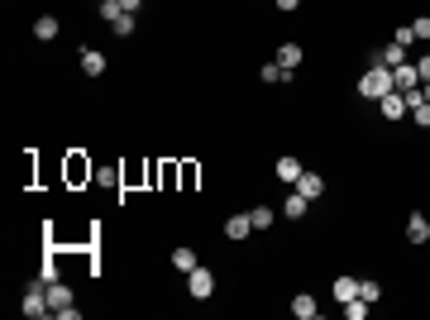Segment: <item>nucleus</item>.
I'll return each mask as SVG.
<instances>
[{"label":"nucleus","mask_w":430,"mask_h":320,"mask_svg":"<svg viewBox=\"0 0 430 320\" xmlns=\"http://www.w3.org/2000/svg\"><path fill=\"white\" fill-rule=\"evenodd\" d=\"M387 91H397L392 87V67H383V62H373L363 77H359V96H368V101H378V96H387Z\"/></svg>","instance_id":"1"},{"label":"nucleus","mask_w":430,"mask_h":320,"mask_svg":"<svg viewBox=\"0 0 430 320\" xmlns=\"http://www.w3.org/2000/svg\"><path fill=\"white\" fill-rule=\"evenodd\" d=\"M24 316H34V320H43V316H53V306H48V287L34 277L29 282V292H24Z\"/></svg>","instance_id":"2"},{"label":"nucleus","mask_w":430,"mask_h":320,"mask_svg":"<svg viewBox=\"0 0 430 320\" xmlns=\"http://www.w3.org/2000/svg\"><path fill=\"white\" fill-rule=\"evenodd\" d=\"M187 292H192L196 301H211V292H215V273H211V268H192V273H187Z\"/></svg>","instance_id":"3"},{"label":"nucleus","mask_w":430,"mask_h":320,"mask_svg":"<svg viewBox=\"0 0 430 320\" xmlns=\"http://www.w3.org/2000/svg\"><path fill=\"white\" fill-rule=\"evenodd\" d=\"M378 115L402 119V115H411V106H407V96H402V91H387V96H378Z\"/></svg>","instance_id":"4"},{"label":"nucleus","mask_w":430,"mask_h":320,"mask_svg":"<svg viewBox=\"0 0 430 320\" xmlns=\"http://www.w3.org/2000/svg\"><path fill=\"white\" fill-rule=\"evenodd\" d=\"M392 87H397V91H416V87H421V72H416V62H402V67H392Z\"/></svg>","instance_id":"5"},{"label":"nucleus","mask_w":430,"mask_h":320,"mask_svg":"<svg viewBox=\"0 0 430 320\" xmlns=\"http://www.w3.org/2000/svg\"><path fill=\"white\" fill-rule=\"evenodd\" d=\"M106 53H101V48H82V72H87V77H106Z\"/></svg>","instance_id":"6"},{"label":"nucleus","mask_w":430,"mask_h":320,"mask_svg":"<svg viewBox=\"0 0 430 320\" xmlns=\"http://www.w3.org/2000/svg\"><path fill=\"white\" fill-rule=\"evenodd\" d=\"M249 234H253V220H249L244 211H239V215H229V220H225V239H249Z\"/></svg>","instance_id":"7"},{"label":"nucleus","mask_w":430,"mask_h":320,"mask_svg":"<svg viewBox=\"0 0 430 320\" xmlns=\"http://www.w3.org/2000/svg\"><path fill=\"white\" fill-rule=\"evenodd\" d=\"M297 192H302L306 201H316V196L325 192V177L321 172H302V177H297Z\"/></svg>","instance_id":"8"},{"label":"nucleus","mask_w":430,"mask_h":320,"mask_svg":"<svg viewBox=\"0 0 430 320\" xmlns=\"http://www.w3.org/2000/svg\"><path fill=\"white\" fill-rule=\"evenodd\" d=\"M302 172H306V168H302V158H292V153H287V158H278V182H292V187H297V177H302Z\"/></svg>","instance_id":"9"},{"label":"nucleus","mask_w":430,"mask_h":320,"mask_svg":"<svg viewBox=\"0 0 430 320\" xmlns=\"http://www.w3.org/2000/svg\"><path fill=\"white\" fill-rule=\"evenodd\" d=\"M292 316L297 320H316V297H311V292H297V297H292Z\"/></svg>","instance_id":"10"},{"label":"nucleus","mask_w":430,"mask_h":320,"mask_svg":"<svg viewBox=\"0 0 430 320\" xmlns=\"http://www.w3.org/2000/svg\"><path fill=\"white\" fill-rule=\"evenodd\" d=\"M407 239H411V244H426V239H430V220H426L421 211L407 220Z\"/></svg>","instance_id":"11"},{"label":"nucleus","mask_w":430,"mask_h":320,"mask_svg":"<svg viewBox=\"0 0 430 320\" xmlns=\"http://www.w3.org/2000/svg\"><path fill=\"white\" fill-rule=\"evenodd\" d=\"M278 67L297 72V67H302V43H282V48H278Z\"/></svg>","instance_id":"12"},{"label":"nucleus","mask_w":430,"mask_h":320,"mask_svg":"<svg viewBox=\"0 0 430 320\" xmlns=\"http://www.w3.org/2000/svg\"><path fill=\"white\" fill-rule=\"evenodd\" d=\"M172 268H177V273H192V268H201L196 249H187V244H182V249H172Z\"/></svg>","instance_id":"13"},{"label":"nucleus","mask_w":430,"mask_h":320,"mask_svg":"<svg viewBox=\"0 0 430 320\" xmlns=\"http://www.w3.org/2000/svg\"><path fill=\"white\" fill-rule=\"evenodd\" d=\"M34 38L53 43V38H58V19H53V14H38V19H34Z\"/></svg>","instance_id":"14"},{"label":"nucleus","mask_w":430,"mask_h":320,"mask_svg":"<svg viewBox=\"0 0 430 320\" xmlns=\"http://www.w3.org/2000/svg\"><path fill=\"white\" fill-rule=\"evenodd\" d=\"M378 62H383V67H402V62H407V48H402V43L392 38V43H387V48L378 53Z\"/></svg>","instance_id":"15"},{"label":"nucleus","mask_w":430,"mask_h":320,"mask_svg":"<svg viewBox=\"0 0 430 320\" xmlns=\"http://www.w3.org/2000/svg\"><path fill=\"white\" fill-rule=\"evenodd\" d=\"M330 292H335V301H349V297H359V282L344 273V277H335V282H330Z\"/></svg>","instance_id":"16"},{"label":"nucleus","mask_w":430,"mask_h":320,"mask_svg":"<svg viewBox=\"0 0 430 320\" xmlns=\"http://www.w3.org/2000/svg\"><path fill=\"white\" fill-rule=\"evenodd\" d=\"M48 306H53V311L72 306V287H63V282H48Z\"/></svg>","instance_id":"17"},{"label":"nucleus","mask_w":430,"mask_h":320,"mask_svg":"<svg viewBox=\"0 0 430 320\" xmlns=\"http://www.w3.org/2000/svg\"><path fill=\"white\" fill-rule=\"evenodd\" d=\"M306 206H311V201H306L302 192H292V196L282 201V215H287V220H302V215H306Z\"/></svg>","instance_id":"18"},{"label":"nucleus","mask_w":430,"mask_h":320,"mask_svg":"<svg viewBox=\"0 0 430 320\" xmlns=\"http://www.w3.org/2000/svg\"><path fill=\"white\" fill-rule=\"evenodd\" d=\"M258 77H263L268 87H287V82H292V72H287V67H278V62H268V67H263Z\"/></svg>","instance_id":"19"},{"label":"nucleus","mask_w":430,"mask_h":320,"mask_svg":"<svg viewBox=\"0 0 430 320\" xmlns=\"http://www.w3.org/2000/svg\"><path fill=\"white\" fill-rule=\"evenodd\" d=\"M339 311H344V320H363L368 316V301L363 297H349V301H339Z\"/></svg>","instance_id":"20"},{"label":"nucleus","mask_w":430,"mask_h":320,"mask_svg":"<svg viewBox=\"0 0 430 320\" xmlns=\"http://www.w3.org/2000/svg\"><path fill=\"white\" fill-rule=\"evenodd\" d=\"M96 14H101L106 24H115V19L124 14V5H120V0H96Z\"/></svg>","instance_id":"21"},{"label":"nucleus","mask_w":430,"mask_h":320,"mask_svg":"<svg viewBox=\"0 0 430 320\" xmlns=\"http://www.w3.org/2000/svg\"><path fill=\"white\" fill-rule=\"evenodd\" d=\"M249 220H253V229H268V225H273V211H268V206H253Z\"/></svg>","instance_id":"22"},{"label":"nucleus","mask_w":430,"mask_h":320,"mask_svg":"<svg viewBox=\"0 0 430 320\" xmlns=\"http://www.w3.org/2000/svg\"><path fill=\"white\" fill-rule=\"evenodd\" d=\"M110 29H115V38H129V34H134V14H120Z\"/></svg>","instance_id":"23"},{"label":"nucleus","mask_w":430,"mask_h":320,"mask_svg":"<svg viewBox=\"0 0 430 320\" xmlns=\"http://www.w3.org/2000/svg\"><path fill=\"white\" fill-rule=\"evenodd\" d=\"M359 297H363V301H378V297H383V287L368 277V282H359Z\"/></svg>","instance_id":"24"},{"label":"nucleus","mask_w":430,"mask_h":320,"mask_svg":"<svg viewBox=\"0 0 430 320\" xmlns=\"http://www.w3.org/2000/svg\"><path fill=\"white\" fill-rule=\"evenodd\" d=\"M96 182H101V187H115V182H120V168H96Z\"/></svg>","instance_id":"25"},{"label":"nucleus","mask_w":430,"mask_h":320,"mask_svg":"<svg viewBox=\"0 0 430 320\" xmlns=\"http://www.w3.org/2000/svg\"><path fill=\"white\" fill-rule=\"evenodd\" d=\"M392 38H397V43H402V48H411V43H416V29H411V24H402V29H397V34H392Z\"/></svg>","instance_id":"26"},{"label":"nucleus","mask_w":430,"mask_h":320,"mask_svg":"<svg viewBox=\"0 0 430 320\" xmlns=\"http://www.w3.org/2000/svg\"><path fill=\"white\" fill-rule=\"evenodd\" d=\"M411 29H416V38H430V14H421V19H411Z\"/></svg>","instance_id":"27"},{"label":"nucleus","mask_w":430,"mask_h":320,"mask_svg":"<svg viewBox=\"0 0 430 320\" xmlns=\"http://www.w3.org/2000/svg\"><path fill=\"white\" fill-rule=\"evenodd\" d=\"M411 119H416V124H426V129H430V101H426V106H416V110H411Z\"/></svg>","instance_id":"28"},{"label":"nucleus","mask_w":430,"mask_h":320,"mask_svg":"<svg viewBox=\"0 0 430 320\" xmlns=\"http://www.w3.org/2000/svg\"><path fill=\"white\" fill-rule=\"evenodd\" d=\"M416 72H421V82H430V58H421V62H416Z\"/></svg>","instance_id":"29"},{"label":"nucleus","mask_w":430,"mask_h":320,"mask_svg":"<svg viewBox=\"0 0 430 320\" xmlns=\"http://www.w3.org/2000/svg\"><path fill=\"white\" fill-rule=\"evenodd\" d=\"M120 5H124V14H134V10H139L144 0H120Z\"/></svg>","instance_id":"30"},{"label":"nucleus","mask_w":430,"mask_h":320,"mask_svg":"<svg viewBox=\"0 0 430 320\" xmlns=\"http://www.w3.org/2000/svg\"><path fill=\"white\" fill-rule=\"evenodd\" d=\"M297 5H302V0H278V10H287V14H292Z\"/></svg>","instance_id":"31"},{"label":"nucleus","mask_w":430,"mask_h":320,"mask_svg":"<svg viewBox=\"0 0 430 320\" xmlns=\"http://www.w3.org/2000/svg\"><path fill=\"white\" fill-rule=\"evenodd\" d=\"M421 91H426V101H430V82H426V87H421Z\"/></svg>","instance_id":"32"}]
</instances>
